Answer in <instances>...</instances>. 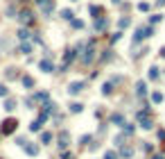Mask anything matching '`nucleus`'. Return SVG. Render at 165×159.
<instances>
[{"mask_svg":"<svg viewBox=\"0 0 165 159\" xmlns=\"http://www.w3.org/2000/svg\"><path fill=\"white\" fill-rule=\"evenodd\" d=\"M7 96V87H5V84H0V98H5Z\"/></svg>","mask_w":165,"mask_h":159,"instance_id":"obj_30","label":"nucleus"},{"mask_svg":"<svg viewBox=\"0 0 165 159\" xmlns=\"http://www.w3.org/2000/svg\"><path fill=\"white\" fill-rule=\"evenodd\" d=\"M136 91H138L140 96H145V93H147V84H145V82H138V84H136Z\"/></svg>","mask_w":165,"mask_h":159,"instance_id":"obj_11","label":"nucleus"},{"mask_svg":"<svg viewBox=\"0 0 165 159\" xmlns=\"http://www.w3.org/2000/svg\"><path fill=\"white\" fill-rule=\"evenodd\" d=\"M161 55H163V57H165V48H163V50H161Z\"/></svg>","mask_w":165,"mask_h":159,"instance_id":"obj_33","label":"nucleus"},{"mask_svg":"<svg viewBox=\"0 0 165 159\" xmlns=\"http://www.w3.org/2000/svg\"><path fill=\"white\" fill-rule=\"evenodd\" d=\"M82 89H84V82H72V84H68V93H70V96H77Z\"/></svg>","mask_w":165,"mask_h":159,"instance_id":"obj_4","label":"nucleus"},{"mask_svg":"<svg viewBox=\"0 0 165 159\" xmlns=\"http://www.w3.org/2000/svg\"><path fill=\"white\" fill-rule=\"evenodd\" d=\"M111 91H113V89H111V82H106L104 87H102V93H104V96H109Z\"/></svg>","mask_w":165,"mask_h":159,"instance_id":"obj_21","label":"nucleus"},{"mask_svg":"<svg viewBox=\"0 0 165 159\" xmlns=\"http://www.w3.org/2000/svg\"><path fill=\"white\" fill-rule=\"evenodd\" d=\"M75 57H77V52H75V50H68V52H66V57H63V66H61V71H66V68H68V64H70Z\"/></svg>","mask_w":165,"mask_h":159,"instance_id":"obj_7","label":"nucleus"},{"mask_svg":"<svg viewBox=\"0 0 165 159\" xmlns=\"http://www.w3.org/2000/svg\"><path fill=\"white\" fill-rule=\"evenodd\" d=\"M138 9H140V12H147L149 5H147V3H140V5H138Z\"/></svg>","mask_w":165,"mask_h":159,"instance_id":"obj_31","label":"nucleus"},{"mask_svg":"<svg viewBox=\"0 0 165 159\" xmlns=\"http://www.w3.org/2000/svg\"><path fill=\"white\" fill-rule=\"evenodd\" d=\"M23 84H25L27 89H32V87H34V80H32L30 75H25V77H23Z\"/></svg>","mask_w":165,"mask_h":159,"instance_id":"obj_15","label":"nucleus"},{"mask_svg":"<svg viewBox=\"0 0 165 159\" xmlns=\"http://www.w3.org/2000/svg\"><path fill=\"white\" fill-rule=\"evenodd\" d=\"M5 109H7V111L16 109V102H14V100H7V102H5Z\"/></svg>","mask_w":165,"mask_h":159,"instance_id":"obj_24","label":"nucleus"},{"mask_svg":"<svg viewBox=\"0 0 165 159\" xmlns=\"http://www.w3.org/2000/svg\"><path fill=\"white\" fill-rule=\"evenodd\" d=\"M82 109H84V105H79V102H72V105H70V111H72V114H79Z\"/></svg>","mask_w":165,"mask_h":159,"instance_id":"obj_12","label":"nucleus"},{"mask_svg":"<svg viewBox=\"0 0 165 159\" xmlns=\"http://www.w3.org/2000/svg\"><path fill=\"white\" fill-rule=\"evenodd\" d=\"M122 155H124V157H131L133 150H131V148H122Z\"/></svg>","mask_w":165,"mask_h":159,"instance_id":"obj_28","label":"nucleus"},{"mask_svg":"<svg viewBox=\"0 0 165 159\" xmlns=\"http://www.w3.org/2000/svg\"><path fill=\"white\" fill-rule=\"evenodd\" d=\"M91 14H93L95 18H98V16L102 14V7H98V5H93V7H91Z\"/></svg>","mask_w":165,"mask_h":159,"instance_id":"obj_17","label":"nucleus"},{"mask_svg":"<svg viewBox=\"0 0 165 159\" xmlns=\"http://www.w3.org/2000/svg\"><path fill=\"white\" fill-rule=\"evenodd\" d=\"M41 71H45V73H52V71H54V64H52L50 59H43V61H41Z\"/></svg>","mask_w":165,"mask_h":159,"instance_id":"obj_8","label":"nucleus"},{"mask_svg":"<svg viewBox=\"0 0 165 159\" xmlns=\"http://www.w3.org/2000/svg\"><path fill=\"white\" fill-rule=\"evenodd\" d=\"M18 39H30V32H27V30H18Z\"/></svg>","mask_w":165,"mask_h":159,"instance_id":"obj_20","label":"nucleus"},{"mask_svg":"<svg viewBox=\"0 0 165 159\" xmlns=\"http://www.w3.org/2000/svg\"><path fill=\"white\" fill-rule=\"evenodd\" d=\"M124 134H133V125H127V127H124Z\"/></svg>","mask_w":165,"mask_h":159,"instance_id":"obj_32","label":"nucleus"},{"mask_svg":"<svg viewBox=\"0 0 165 159\" xmlns=\"http://www.w3.org/2000/svg\"><path fill=\"white\" fill-rule=\"evenodd\" d=\"M68 141H70V134H68L66 130H63V132L59 134V143H57V146H59L61 150H66V148H68Z\"/></svg>","mask_w":165,"mask_h":159,"instance_id":"obj_5","label":"nucleus"},{"mask_svg":"<svg viewBox=\"0 0 165 159\" xmlns=\"http://www.w3.org/2000/svg\"><path fill=\"white\" fill-rule=\"evenodd\" d=\"M111 120H113V123H124V118H122L120 114H113V116H111Z\"/></svg>","mask_w":165,"mask_h":159,"instance_id":"obj_26","label":"nucleus"},{"mask_svg":"<svg viewBox=\"0 0 165 159\" xmlns=\"http://www.w3.org/2000/svg\"><path fill=\"white\" fill-rule=\"evenodd\" d=\"M30 50H32V45H30V43H23V45H21V52H25V55H27Z\"/></svg>","mask_w":165,"mask_h":159,"instance_id":"obj_27","label":"nucleus"},{"mask_svg":"<svg viewBox=\"0 0 165 159\" xmlns=\"http://www.w3.org/2000/svg\"><path fill=\"white\" fill-rule=\"evenodd\" d=\"M36 5L41 7L45 14H52V9H54V3H52V0H36Z\"/></svg>","mask_w":165,"mask_h":159,"instance_id":"obj_3","label":"nucleus"},{"mask_svg":"<svg viewBox=\"0 0 165 159\" xmlns=\"http://www.w3.org/2000/svg\"><path fill=\"white\" fill-rule=\"evenodd\" d=\"M113 3H120V0H113Z\"/></svg>","mask_w":165,"mask_h":159,"instance_id":"obj_35","label":"nucleus"},{"mask_svg":"<svg viewBox=\"0 0 165 159\" xmlns=\"http://www.w3.org/2000/svg\"><path fill=\"white\" fill-rule=\"evenodd\" d=\"M34 98H36V100H41V102H48V93H45V91H41V93H36Z\"/></svg>","mask_w":165,"mask_h":159,"instance_id":"obj_19","label":"nucleus"},{"mask_svg":"<svg viewBox=\"0 0 165 159\" xmlns=\"http://www.w3.org/2000/svg\"><path fill=\"white\" fill-rule=\"evenodd\" d=\"M25 152L32 155V157H36L38 155V146H25Z\"/></svg>","mask_w":165,"mask_h":159,"instance_id":"obj_10","label":"nucleus"},{"mask_svg":"<svg viewBox=\"0 0 165 159\" xmlns=\"http://www.w3.org/2000/svg\"><path fill=\"white\" fill-rule=\"evenodd\" d=\"M149 77H152V80H158V68H156V66L149 68Z\"/></svg>","mask_w":165,"mask_h":159,"instance_id":"obj_23","label":"nucleus"},{"mask_svg":"<svg viewBox=\"0 0 165 159\" xmlns=\"http://www.w3.org/2000/svg\"><path fill=\"white\" fill-rule=\"evenodd\" d=\"M104 159H118V155L115 152H104Z\"/></svg>","mask_w":165,"mask_h":159,"instance_id":"obj_29","label":"nucleus"},{"mask_svg":"<svg viewBox=\"0 0 165 159\" xmlns=\"http://www.w3.org/2000/svg\"><path fill=\"white\" fill-rule=\"evenodd\" d=\"M16 127H18V120L16 118H7L5 123H2V134H14Z\"/></svg>","mask_w":165,"mask_h":159,"instance_id":"obj_1","label":"nucleus"},{"mask_svg":"<svg viewBox=\"0 0 165 159\" xmlns=\"http://www.w3.org/2000/svg\"><path fill=\"white\" fill-rule=\"evenodd\" d=\"M91 59H93V41H91L88 45H86V52L82 55V61H84V64H88Z\"/></svg>","mask_w":165,"mask_h":159,"instance_id":"obj_6","label":"nucleus"},{"mask_svg":"<svg viewBox=\"0 0 165 159\" xmlns=\"http://www.w3.org/2000/svg\"><path fill=\"white\" fill-rule=\"evenodd\" d=\"M138 123L145 127V130H152V118H149V114H147V111H140V114H138Z\"/></svg>","mask_w":165,"mask_h":159,"instance_id":"obj_2","label":"nucleus"},{"mask_svg":"<svg viewBox=\"0 0 165 159\" xmlns=\"http://www.w3.org/2000/svg\"><path fill=\"white\" fill-rule=\"evenodd\" d=\"M152 102H156V105H158V102H163V93H152Z\"/></svg>","mask_w":165,"mask_h":159,"instance_id":"obj_16","label":"nucleus"},{"mask_svg":"<svg viewBox=\"0 0 165 159\" xmlns=\"http://www.w3.org/2000/svg\"><path fill=\"white\" fill-rule=\"evenodd\" d=\"M104 27H106V21H104V18H98V23H95V30H98V32H102Z\"/></svg>","mask_w":165,"mask_h":159,"instance_id":"obj_13","label":"nucleus"},{"mask_svg":"<svg viewBox=\"0 0 165 159\" xmlns=\"http://www.w3.org/2000/svg\"><path fill=\"white\" fill-rule=\"evenodd\" d=\"M41 141H43V143H50V141H52V134H50V132H43V134H41Z\"/></svg>","mask_w":165,"mask_h":159,"instance_id":"obj_18","label":"nucleus"},{"mask_svg":"<svg viewBox=\"0 0 165 159\" xmlns=\"http://www.w3.org/2000/svg\"><path fill=\"white\" fill-rule=\"evenodd\" d=\"M18 21H21V23H32V14H30V12L25 9V12H21V16H18Z\"/></svg>","mask_w":165,"mask_h":159,"instance_id":"obj_9","label":"nucleus"},{"mask_svg":"<svg viewBox=\"0 0 165 159\" xmlns=\"http://www.w3.org/2000/svg\"><path fill=\"white\" fill-rule=\"evenodd\" d=\"M61 16H63V18H66V21H70V18H72V16H75V14H72V12H70V9H63V12H61Z\"/></svg>","mask_w":165,"mask_h":159,"instance_id":"obj_22","label":"nucleus"},{"mask_svg":"<svg viewBox=\"0 0 165 159\" xmlns=\"http://www.w3.org/2000/svg\"><path fill=\"white\" fill-rule=\"evenodd\" d=\"M41 125H43L41 120H36V123H32V125H30V132H41Z\"/></svg>","mask_w":165,"mask_h":159,"instance_id":"obj_14","label":"nucleus"},{"mask_svg":"<svg viewBox=\"0 0 165 159\" xmlns=\"http://www.w3.org/2000/svg\"><path fill=\"white\" fill-rule=\"evenodd\" d=\"M129 23H131L129 18H122V21H120L118 25H120V30H124V27H129Z\"/></svg>","mask_w":165,"mask_h":159,"instance_id":"obj_25","label":"nucleus"},{"mask_svg":"<svg viewBox=\"0 0 165 159\" xmlns=\"http://www.w3.org/2000/svg\"><path fill=\"white\" fill-rule=\"evenodd\" d=\"M66 159H72V157H70V155H66Z\"/></svg>","mask_w":165,"mask_h":159,"instance_id":"obj_34","label":"nucleus"}]
</instances>
